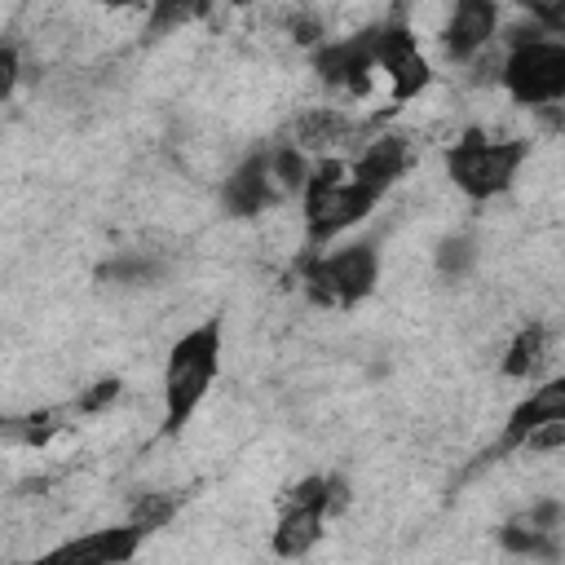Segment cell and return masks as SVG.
Wrapping results in <instances>:
<instances>
[{"mask_svg": "<svg viewBox=\"0 0 565 565\" xmlns=\"http://www.w3.org/2000/svg\"><path fill=\"white\" fill-rule=\"evenodd\" d=\"M221 371V322L185 331L163 362V433H181Z\"/></svg>", "mask_w": 565, "mask_h": 565, "instance_id": "obj_1", "label": "cell"}, {"mask_svg": "<svg viewBox=\"0 0 565 565\" xmlns=\"http://www.w3.org/2000/svg\"><path fill=\"white\" fill-rule=\"evenodd\" d=\"M300 194H305V238H309V247H327L335 234L366 221L371 207L384 199V194L366 190L362 181H353L344 159H318V168L309 172V185Z\"/></svg>", "mask_w": 565, "mask_h": 565, "instance_id": "obj_2", "label": "cell"}, {"mask_svg": "<svg viewBox=\"0 0 565 565\" xmlns=\"http://www.w3.org/2000/svg\"><path fill=\"white\" fill-rule=\"evenodd\" d=\"M530 146L516 137H490L481 128H468L450 150H446V172L468 199H494L516 181V168L525 163Z\"/></svg>", "mask_w": 565, "mask_h": 565, "instance_id": "obj_3", "label": "cell"}, {"mask_svg": "<svg viewBox=\"0 0 565 565\" xmlns=\"http://www.w3.org/2000/svg\"><path fill=\"white\" fill-rule=\"evenodd\" d=\"M499 79L512 93V102H521L530 110L556 106L565 97V44L561 40H547V35H539V40H512L508 53H503Z\"/></svg>", "mask_w": 565, "mask_h": 565, "instance_id": "obj_4", "label": "cell"}, {"mask_svg": "<svg viewBox=\"0 0 565 565\" xmlns=\"http://www.w3.org/2000/svg\"><path fill=\"white\" fill-rule=\"evenodd\" d=\"M305 282H309V296L322 305H353L375 291L380 252H375V243H349L335 252L305 256Z\"/></svg>", "mask_w": 565, "mask_h": 565, "instance_id": "obj_5", "label": "cell"}, {"mask_svg": "<svg viewBox=\"0 0 565 565\" xmlns=\"http://www.w3.org/2000/svg\"><path fill=\"white\" fill-rule=\"evenodd\" d=\"M322 521H327V477H305L300 486L282 494V512H278L269 547L282 561H296L322 539Z\"/></svg>", "mask_w": 565, "mask_h": 565, "instance_id": "obj_6", "label": "cell"}, {"mask_svg": "<svg viewBox=\"0 0 565 565\" xmlns=\"http://www.w3.org/2000/svg\"><path fill=\"white\" fill-rule=\"evenodd\" d=\"M375 71L388 79V93L397 102H411L428 84V57L406 22H384L375 26Z\"/></svg>", "mask_w": 565, "mask_h": 565, "instance_id": "obj_7", "label": "cell"}, {"mask_svg": "<svg viewBox=\"0 0 565 565\" xmlns=\"http://www.w3.org/2000/svg\"><path fill=\"white\" fill-rule=\"evenodd\" d=\"M141 530L137 525H106V530H93V534H79V539H66L22 565H128L141 547Z\"/></svg>", "mask_w": 565, "mask_h": 565, "instance_id": "obj_8", "label": "cell"}, {"mask_svg": "<svg viewBox=\"0 0 565 565\" xmlns=\"http://www.w3.org/2000/svg\"><path fill=\"white\" fill-rule=\"evenodd\" d=\"M313 71L335 88L362 93L366 79L375 75V26L340 35V40H322L313 53Z\"/></svg>", "mask_w": 565, "mask_h": 565, "instance_id": "obj_9", "label": "cell"}, {"mask_svg": "<svg viewBox=\"0 0 565 565\" xmlns=\"http://www.w3.org/2000/svg\"><path fill=\"white\" fill-rule=\"evenodd\" d=\"M494 35H499V4H490V0H463L441 22V44L455 62H468L481 49H490Z\"/></svg>", "mask_w": 565, "mask_h": 565, "instance_id": "obj_10", "label": "cell"}, {"mask_svg": "<svg viewBox=\"0 0 565 565\" xmlns=\"http://www.w3.org/2000/svg\"><path fill=\"white\" fill-rule=\"evenodd\" d=\"M278 199H282V190L269 177V154H252L247 163H238L221 190V203L230 216H256V212L274 207Z\"/></svg>", "mask_w": 565, "mask_h": 565, "instance_id": "obj_11", "label": "cell"}, {"mask_svg": "<svg viewBox=\"0 0 565 565\" xmlns=\"http://www.w3.org/2000/svg\"><path fill=\"white\" fill-rule=\"evenodd\" d=\"M552 419H565V380H547V384H539L525 402H516V411H512L508 424H503L499 455L521 450V441H525L539 424H552Z\"/></svg>", "mask_w": 565, "mask_h": 565, "instance_id": "obj_12", "label": "cell"}, {"mask_svg": "<svg viewBox=\"0 0 565 565\" xmlns=\"http://www.w3.org/2000/svg\"><path fill=\"white\" fill-rule=\"evenodd\" d=\"M543 362H547V327H543V322H530V327H521L516 340L508 344V353H503V375H508V380H530V375L543 371Z\"/></svg>", "mask_w": 565, "mask_h": 565, "instance_id": "obj_13", "label": "cell"}, {"mask_svg": "<svg viewBox=\"0 0 565 565\" xmlns=\"http://www.w3.org/2000/svg\"><path fill=\"white\" fill-rule=\"evenodd\" d=\"M499 543L516 556H534V561H556L561 556V543L556 534H543V530H530L521 516H512L503 530H499Z\"/></svg>", "mask_w": 565, "mask_h": 565, "instance_id": "obj_14", "label": "cell"}, {"mask_svg": "<svg viewBox=\"0 0 565 565\" xmlns=\"http://www.w3.org/2000/svg\"><path fill=\"white\" fill-rule=\"evenodd\" d=\"M172 516H177V494H159V490H150V494H141V499L132 503L128 525H137L141 534H150V530H163Z\"/></svg>", "mask_w": 565, "mask_h": 565, "instance_id": "obj_15", "label": "cell"}, {"mask_svg": "<svg viewBox=\"0 0 565 565\" xmlns=\"http://www.w3.org/2000/svg\"><path fill=\"white\" fill-rule=\"evenodd\" d=\"M468 265H472V238H468V234H455V238H446V243L437 247V269H441L446 278L468 274Z\"/></svg>", "mask_w": 565, "mask_h": 565, "instance_id": "obj_16", "label": "cell"}, {"mask_svg": "<svg viewBox=\"0 0 565 565\" xmlns=\"http://www.w3.org/2000/svg\"><path fill=\"white\" fill-rule=\"evenodd\" d=\"M565 446V419H552V424H539L525 441H521V450H530V455H556Z\"/></svg>", "mask_w": 565, "mask_h": 565, "instance_id": "obj_17", "label": "cell"}, {"mask_svg": "<svg viewBox=\"0 0 565 565\" xmlns=\"http://www.w3.org/2000/svg\"><path fill=\"white\" fill-rule=\"evenodd\" d=\"M154 274H159V265L146 260V256H128V260H115V265L102 269V278H119V282H146Z\"/></svg>", "mask_w": 565, "mask_h": 565, "instance_id": "obj_18", "label": "cell"}, {"mask_svg": "<svg viewBox=\"0 0 565 565\" xmlns=\"http://www.w3.org/2000/svg\"><path fill=\"white\" fill-rule=\"evenodd\" d=\"M119 397V380H97L79 402H75V411H84V415H97V411H106L110 402Z\"/></svg>", "mask_w": 565, "mask_h": 565, "instance_id": "obj_19", "label": "cell"}, {"mask_svg": "<svg viewBox=\"0 0 565 565\" xmlns=\"http://www.w3.org/2000/svg\"><path fill=\"white\" fill-rule=\"evenodd\" d=\"M18 79H22V57L13 44H0V102L18 88Z\"/></svg>", "mask_w": 565, "mask_h": 565, "instance_id": "obj_20", "label": "cell"}]
</instances>
